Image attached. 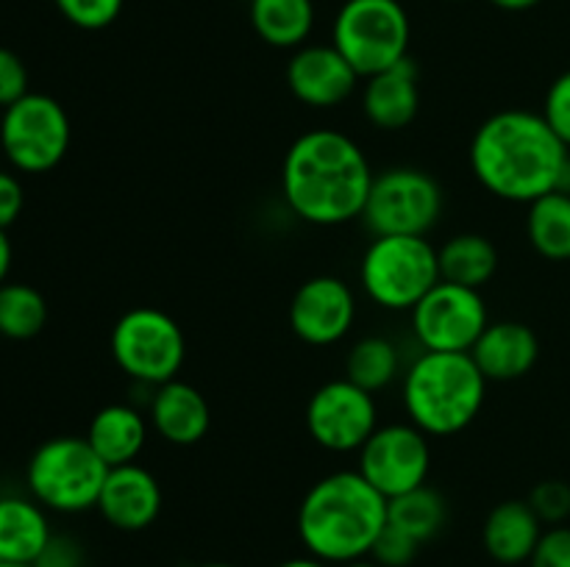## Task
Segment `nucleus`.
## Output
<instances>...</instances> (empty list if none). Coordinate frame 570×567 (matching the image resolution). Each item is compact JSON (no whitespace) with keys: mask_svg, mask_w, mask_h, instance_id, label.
<instances>
[{"mask_svg":"<svg viewBox=\"0 0 570 567\" xmlns=\"http://www.w3.org/2000/svg\"><path fill=\"white\" fill-rule=\"evenodd\" d=\"M376 178L365 150L337 128H312L289 145L282 165V195L309 226H345L360 220Z\"/></svg>","mask_w":570,"mask_h":567,"instance_id":"f257e3e1","label":"nucleus"},{"mask_svg":"<svg viewBox=\"0 0 570 567\" xmlns=\"http://www.w3.org/2000/svg\"><path fill=\"white\" fill-rule=\"evenodd\" d=\"M468 159L476 181L490 195L529 206L560 189L570 150L543 115L507 109L476 128Z\"/></svg>","mask_w":570,"mask_h":567,"instance_id":"f03ea898","label":"nucleus"},{"mask_svg":"<svg viewBox=\"0 0 570 567\" xmlns=\"http://www.w3.org/2000/svg\"><path fill=\"white\" fill-rule=\"evenodd\" d=\"M387 526V498L360 470H337L306 489L298 506V537L306 554L348 565L371 556Z\"/></svg>","mask_w":570,"mask_h":567,"instance_id":"7ed1b4c3","label":"nucleus"},{"mask_svg":"<svg viewBox=\"0 0 570 567\" xmlns=\"http://www.w3.org/2000/svg\"><path fill=\"white\" fill-rule=\"evenodd\" d=\"M488 384L471 354L421 350L401 376V400L426 437H454L479 417Z\"/></svg>","mask_w":570,"mask_h":567,"instance_id":"20e7f679","label":"nucleus"},{"mask_svg":"<svg viewBox=\"0 0 570 567\" xmlns=\"http://www.w3.org/2000/svg\"><path fill=\"white\" fill-rule=\"evenodd\" d=\"M438 281V248L426 237H373L362 253V292L379 309L412 311Z\"/></svg>","mask_w":570,"mask_h":567,"instance_id":"39448f33","label":"nucleus"},{"mask_svg":"<svg viewBox=\"0 0 570 567\" xmlns=\"http://www.w3.org/2000/svg\"><path fill=\"white\" fill-rule=\"evenodd\" d=\"M109 465L87 437H53L33 450L28 461V489L33 500L59 515H78L98 506Z\"/></svg>","mask_w":570,"mask_h":567,"instance_id":"423d86ee","label":"nucleus"},{"mask_svg":"<svg viewBox=\"0 0 570 567\" xmlns=\"http://www.w3.org/2000/svg\"><path fill=\"white\" fill-rule=\"evenodd\" d=\"M410 37V17L399 0H345L332 28V44L360 78L404 61Z\"/></svg>","mask_w":570,"mask_h":567,"instance_id":"0eeeda50","label":"nucleus"},{"mask_svg":"<svg viewBox=\"0 0 570 567\" xmlns=\"http://www.w3.org/2000/svg\"><path fill=\"white\" fill-rule=\"evenodd\" d=\"M109 350L115 365L131 381L161 387L178 378V370L187 359V339L181 326L167 311L154 306H134L111 328Z\"/></svg>","mask_w":570,"mask_h":567,"instance_id":"6e6552de","label":"nucleus"},{"mask_svg":"<svg viewBox=\"0 0 570 567\" xmlns=\"http://www.w3.org/2000/svg\"><path fill=\"white\" fill-rule=\"evenodd\" d=\"M443 209L445 195L438 178L417 167H387L373 178L360 220L373 237H426Z\"/></svg>","mask_w":570,"mask_h":567,"instance_id":"1a4fd4ad","label":"nucleus"},{"mask_svg":"<svg viewBox=\"0 0 570 567\" xmlns=\"http://www.w3.org/2000/svg\"><path fill=\"white\" fill-rule=\"evenodd\" d=\"M70 117L65 106L42 92H28L0 120V148L14 170L48 172L70 148Z\"/></svg>","mask_w":570,"mask_h":567,"instance_id":"9d476101","label":"nucleus"},{"mask_svg":"<svg viewBox=\"0 0 570 567\" xmlns=\"http://www.w3.org/2000/svg\"><path fill=\"white\" fill-rule=\"evenodd\" d=\"M410 320L417 345L443 354H471L476 339L490 326L482 292L449 281L434 284L410 311Z\"/></svg>","mask_w":570,"mask_h":567,"instance_id":"9b49d317","label":"nucleus"},{"mask_svg":"<svg viewBox=\"0 0 570 567\" xmlns=\"http://www.w3.org/2000/svg\"><path fill=\"white\" fill-rule=\"evenodd\" d=\"M356 454H360L356 470L387 500L423 487L432 470L429 437L410 420L379 426Z\"/></svg>","mask_w":570,"mask_h":567,"instance_id":"f8f14e48","label":"nucleus"},{"mask_svg":"<svg viewBox=\"0 0 570 567\" xmlns=\"http://www.w3.org/2000/svg\"><path fill=\"white\" fill-rule=\"evenodd\" d=\"M379 428L376 395L348 378L317 387L306 404V431L332 454H354Z\"/></svg>","mask_w":570,"mask_h":567,"instance_id":"ddd939ff","label":"nucleus"},{"mask_svg":"<svg viewBox=\"0 0 570 567\" xmlns=\"http://www.w3.org/2000/svg\"><path fill=\"white\" fill-rule=\"evenodd\" d=\"M287 317L301 342L328 348L348 337L354 328L356 295L343 278L315 276L295 289Z\"/></svg>","mask_w":570,"mask_h":567,"instance_id":"4468645a","label":"nucleus"},{"mask_svg":"<svg viewBox=\"0 0 570 567\" xmlns=\"http://www.w3.org/2000/svg\"><path fill=\"white\" fill-rule=\"evenodd\" d=\"M287 87L309 109H334L356 92L360 76L334 44H304L287 61Z\"/></svg>","mask_w":570,"mask_h":567,"instance_id":"2eb2a0df","label":"nucleus"},{"mask_svg":"<svg viewBox=\"0 0 570 567\" xmlns=\"http://www.w3.org/2000/svg\"><path fill=\"white\" fill-rule=\"evenodd\" d=\"M161 504L165 495L159 478L148 467L131 461V465L109 467L95 509L120 531H145L161 515Z\"/></svg>","mask_w":570,"mask_h":567,"instance_id":"dca6fc26","label":"nucleus"},{"mask_svg":"<svg viewBox=\"0 0 570 567\" xmlns=\"http://www.w3.org/2000/svg\"><path fill=\"white\" fill-rule=\"evenodd\" d=\"M362 111L367 122L382 131H401L421 111V70L406 56L399 64L365 78Z\"/></svg>","mask_w":570,"mask_h":567,"instance_id":"f3484780","label":"nucleus"},{"mask_svg":"<svg viewBox=\"0 0 570 567\" xmlns=\"http://www.w3.org/2000/svg\"><path fill=\"white\" fill-rule=\"evenodd\" d=\"M148 422L165 442L189 448L206 437L212 426V409L200 389L187 381H173L154 387L148 404Z\"/></svg>","mask_w":570,"mask_h":567,"instance_id":"a211bd4d","label":"nucleus"},{"mask_svg":"<svg viewBox=\"0 0 570 567\" xmlns=\"http://www.w3.org/2000/svg\"><path fill=\"white\" fill-rule=\"evenodd\" d=\"M471 359L488 381H515L538 365L540 339L527 322H490L471 348Z\"/></svg>","mask_w":570,"mask_h":567,"instance_id":"6ab92c4d","label":"nucleus"},{"mask_svg":"<svg viewBox=\"0 0 570 567\" xmlns=\"http://www.w3.org/2000/svg\"><path fill=\"white\" fill-rule=\"evenodd\" d=\"M546 526L529 500H501L482 526V543L490 559L499 565H523L532 559Z\"/></svg>","mask_w":570,"mask_h":567,"instance_id":"aec40b11","label":"nucleus"},{"mask_svg":"<svg viewBox=\"0 0 570 567\" xmlns=\"http://www.w3.org/2000/svg\"><path fill=\"white\" fill-rule=\"evenodd\" d=\"M148 417L128 404H109L92 417L87 442L109 467L131 465L148 442Z\"/></svg>","mask_w":570,"mask_h":567,"instance_id":"412c9836","label":"nucleus"},{"mask_svg":"<svg viewBox=\"0 0 570 567\" xmlns=\"http://www.w3.org/2000/svg\"><path fill=\"white\" fill-rule=\"evenodd\" d=\"M50 537L53 531L42 504L20 495L0 498V561L33 565Z\"/></svg>","mask_w":570,"mask_h":567,"instance_id":"4be33fe9","label":"nucleus"},{"mask_svg":"<svg viewBox=\"0 0 570 567\" xmlns=\"http://www.w3.org/2000/svg\"><path fill=\"white\" fill-rule=\"evenodd\" d=\"M440 281L479 289L493 281L499 270V250L484 233H454L438 248Z\"/></svg>","mask_w":570,"mask_h":567,"instance_id":"5701e85b","label":"nucleus"},{"mask_svg":"<svg viewBox=\"0 0 570 567\" xmlns=\"http://www.w3.org/2000/svg\"><path fill=\"white\" fill-rule=\"evenodd\" d=\"M250 26L273 48L298 50L315 28L312 0H250Z\"/></svg>","mask_w":570,"mask_h":567,"instance_id":"b1692460","label":"nucleus"},{"mask_svg":"<svg viewBox=\"0 0 570 567\" xmlns=\"http://www.w3.org/2000/svg\"><path fill=\"white\" fill-rule=\"evenodd\" d=\"M527 237L532 248L549 261L570 259V195L549 192L529 203Z\"/></svg>","mask_w":570,"mask_h":567,"instance_id":"393cba45","label":"nucleus"},{"mask_svg":"<svg viewBox=\"0 0 570 567\" xmlns=\"http://www.w3.org/2000/svg\"><path fill=\"white\" fill-rule=\"evenodd\" d=\"M404 376V367H401V350L393 339L371 337L356 339L354 348L348 350V359H345V378L354 381L356 387L367 389V392H382L390 384H395Z\"/></svg>","mask_w":570,"mask_h":567,"instance_id":"a878e982","label":"nucleus"},{"mask_svg":"<svg viewBox=\"0 0 570 567\" xmlns=\"http://www.w3.org/2000/svg\"><path fill=\"white\" fill-rule=\"evenodd\" d=\"M445 520H449V506L445 498L434 487L423 484V487L410 489V493L399 495V498L387 500V523L410 534L417 543H429L443 531Z\"/></svg>","mask_w":570,"mask_h":567,"instance_id":"bb28decb","label":"nucleus"},{"mask_svg":"<svg viewBox=\"0 0 570 567\" xmlns=\"http://www.w3.org/2000/svg\"><path fill=\"white\" fill-rule=\"evenodd\" d=\"M48 322V304L42 292L31 284L6 281L0 287V337L6 339H31Z\"/></svg>","mask_w":570,"mask_h":567,"instance_id":"cd10ccee","label":"nucleus"},{"mask_svg":"<svg viewBox=\"0 0 570 567\" xmlns=\"http://www.w3.org/2000/svg\"><path fill=\"white\" fill-rule=\"evenodd\" d=\"M527 500L543 526H562L570 520V481L546 478V481L534 484Z\"/></svg>","mask_w":570,"mask_h":567,"instance_id":"c85d7f7f","label":"nucleus"},{"mask_svg":"<svg viewBox=\"0 0 570 567\" xmlns=\"http://www.w3.org/2000/svg\"><path fill=\"white\" fill-rule=\"evenodd\" d=\"M56 9L83 31H100L120 17L126 0H53Z\"/></svg>","mask_w":570,"mask_h":567,"instance_id":"c756f323","label":"nucleus"},{"mask_svg":"<svg viewBox=\"0 0 570 567\" xmlns=\"http://www.w3.org/2000/svg\"><path fill=\"white\" fill-rule=\"evenodd\" d=\"M421 543L412 539L410 534H404L395 526H384V531L379 534L376 545L371 550V559H376L382 567H410L415 561Z\"/></svg>","mask_w":570,"mask_h":567,"instance_id":"7c9ffc66","label":"nucleus"},{"mask_svg":"<svg viewBox=\"0 0 570 567\" xmlns=\"http://www.w3.org/2000/svg\"><path fill=\"white\" fill-rule=\"evenodd\" d=\"M540 115H543V120L549 122L551 131H554L570 150V70H566L562 76H557L554 81H551Z\"/></svg>","mask_w":570,"mask_h":567,"instance_id":"2f4dec72","label":"nucleus"},{"mask_svg":"<svg viewBox=\"0 0 570 567\" xmlns=\"http://www.w3.org/2000/svg\"><path fill=\"white\" fill-rule=\"evenodd\" d=\"M529 567H570V526H549L534 548Z\"/></svg>","mask_w":570,"mask_h":567,"instance_id":"473e14b6","label":"nucleus"},{"mask_svg":"<svg viewBox=\"0 0 570 567\" xmlns=\"http://www.w3.org/2000/svg\"><path fill=\"white\" fill-rule=\"evenodd\" d=\"M28 94V70L20 56L9 48H0V106L9 109Z\"/></svg>","mask_w":570,"mask_h":567,"instance_id":"72a5a7b5","label":"nucleus"},{"mask_svg":"<svg viewBox=\"0 0 570 567\" xmlns=\"http://www.w3.org/2000/svg\"><path fill=\"white\" fill-rule=\"evenodd\" d=\"M33 567H83V548L67 534H53Z\"/></svg>","mask_w":570,"mask_h":567,"instance_id":"f704fd0d","label":"nucleus"},{"mask_svg":"<svg viewBox=\"0 0 570 567\" xmlns=\"http://www.w3.org/2000/svg\"><path fill=\"white\" fill-rule=\"evenodd\" d=\"M22 203H26V192H22L20 178L0 170V228L3 231L14 226L22 211Z\"/></svg>","mask_w":570,"mask_h":567,"instance_id":"c9c22d12","label":"nucleus"},{"mask_svg":"<svg viewBox=\"0 0 570 567\" xmlns=\"http://www.w3.org/2000/svg\"><path fill=\"white\" fill-rule=\"evenodd\" d=\"M9 270H11V242L6 237V231L0 228V287L9 281Z\"/></svg>","mask_w":570,"mask_h":567,"instance_id":"e433bc0d","label":"nucleus"},{"mask_svg":"<svg viewBox=\"0 0 570 567\" xmlns=\"http://www.w3.org/2000/svg\"><path fill=\"white\" fill-rule=\"evenodd\" d=\"M495 9H504V11H529L540 3V0H490Z\"/></svg>","mask_w":570,"mask_h":567,"instance_id":"4c0bfd02","label":"nucleus"},{"mask_svg":"<svg viewBox=\"0 0 570 567\" xmlns=\"http://www.w3.org/2000/svg\"><path fill=\"white\" fill-rule=\"evenodd\" d=\"M278 567H334V565H328V561H323V559H317V556H295V559H287V561H282V565Z\"/></svg>","mask_w":570,"mask_h":567,"instance_id":"58836bf2","label":"nucleus"},{"mask_svg":"<svg viewBox=\"0 0 570 567\" xmlns=\"http://www.w3.org/2000/svg\"><path fill=\"white\" fill-rule=\"evenodd\" d=\"M343 567H382V565H379L376 559H371V556H365V559H354V561H348V565H343Z\"/></svg>","mask_w":570,"mask_h":567,"instance_id":"ea45409f","label":"nucleus"},{"mask_svg":"<svg viewBox=\"0 0 570 567\" xmlns=\"http://www.w3.org/2000/svg\"><path fill=\"white\" fill-rule=\"evenodd\" d=\"M198 567H237V565H228V561H206V565H198Z\"/></svg>","mask_w":570,"mask_h":567,"instance_id":"a19ab883","label":"nucleus"},{"mask_svg":"<svg viewBox=\"0 0 570 567\" xmlns=\"http://www.w3.org/2000/svg\"><path fill=\"white\" fill-rule=\"evenodd\" d=\"M0 567H33V565H22V561H0Z\"/></svg>","mask_w":570,"mask_h":567,"instance_id":"79ce46f5","label":"nucleus"}]
</instances>
